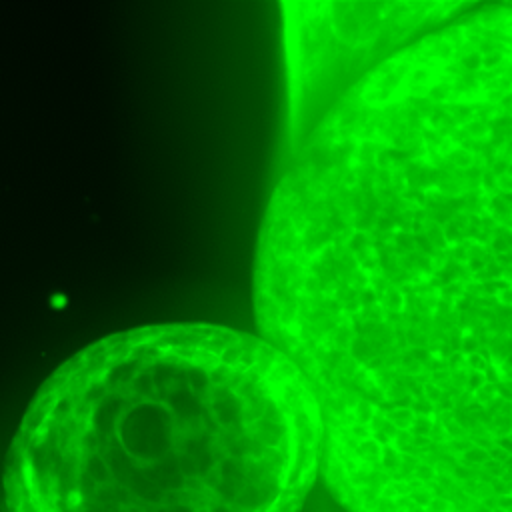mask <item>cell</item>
Returning <instances> with one entry per match:
<instances>
[{
    "instance_id": "cell-1",
    "label": "cell",
    "mask_w": 512,
    "mask_h": 512,
    "mask_svg": "<svg viewBox=\"0 0 512 512\" xmlns=\"http://www.w3.org/2000/svg\"><path fill=\"white\" fill-rule=\"evenodd\" d=\"M254 312L342 512H512V2L466 4L292 148Z\"/></svg>"
},
{
    "instance_id": "cell-2",
    "label": "cell",
    "mask_w": 512,
    "mask_h": 512,
    "mask_svg": "<svg viewBox=\"0 0 512 512\" xmlns=\"http://www.w3.org/2000/svg\"><path fill=\"white\" fill-rule=\"evenodd\" d=\"M322 458L302 372L268 340L176 322L106 336L36 392L8 512H300Z\"/></svg>"
},
{
    "instance_id": "cell-3",
    "label": "cell",
    "mask_w": 512,
    "mask_h": 512,
    "mask_svg": "<svg viewBox=\"0 0 512 512\" xmlns=\"http://www.w3.org/2000/svg\"><path fill=\"white\" fill-rule=\"evenodd\" d=\"M466 2H298L288 6L290 148L358 80Z\"/></svg>"
},
{
    "instance_id": "cell-4",
    "label": "cell",
    "mask_w": 512,
    "mask_h": 512,
    "mask_svg": "<svg viewBox=\"0 0 512 512\" xmlns=\"http://www.w3.org/2000/svg\"><path fill=\"white\" fill-rule=\"evenodd\" d=\"M340 512H342V510H340Z\"/></svg>"
}]
</instances>
